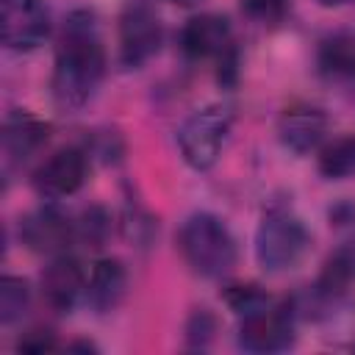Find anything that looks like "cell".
Listing matches in <instances>:
<instances>
[{"instance_id": "d4e9b609", "label": "cell", "mask_w": 355, "mask_h": 355, "mask_svg": "<svg viewBox=\"0 0 355 355\" xmlns=\"http://www.w3.org/2000/svg\"><path fill=\"white\" fill-rule=\"evenodd\" d=\"M69 349H97V347L89 341H78V344H69Z\"/></svg>"}, {"instance_id": "277c9868", "label": "cell", "mask_w": 355, "mask_h": 355, "mask_svg": "<svg viewBox=\"0 0 355 355\" xmlns=\"http://www.w3.org/2000/svg\"><path fill=\"white\" fill-rule=\"evenodd\" d=\"M230 130V111L222 105H205L194 111L178 130V144L186 164L197 172L211 169L225 147Z\"/></svg>"}, {"instance_id": "9a60e30c", "label": "cell", "mask_w": 355, "mask_h": 355, "mask_svg": "<svg viewBox=\"0 0 355 355\" xmlns=\"http://www.w3.org/2000/svg\"><path fill=\"white\" fill-rule=\"evenodd\" d=\"M319 72L330 80H355V39L347 33H333L319 47Z\"/></svg>"}, {"instance_id": "ac0fdd59", "label": "cell", "mask_w": 355, "mask_h": 355, "mask_svg": "<svg viewBox=\"0 0 355 355\" xmlns=\"http://www.w3.org/2000/svg\"><path fill=\"white\" fill-rule=\"evenodd\" d=\"M352 272H355V261H352V255H349L347 250H338V252L324 263V272H322L319 286H316L319 294H322V297H338V294L349 286Z\"/></svg>"}, {"instance_id": "5bb4252c", "label": "cell", "mask_w": 355, "mask_h": 355, "mask_svg": "<svg viewBox=\"0 0 355 355\" xmlns=\"http://www.w3.org/2000/svg\"><path fill=\"white\" fill-rule=\"evenodd\" d=\"M125 288H128L125 266L114 258H103L92 269V277L86 286V300L97 313H108L119 305V300L125 297Z\"/></svg>"}, {"instance_id": "6da1fadb", "label": "cell", "mask_w": 355, "mask_h": 355, "mask_svg": "<svg viewBox=\"0 0 355 355\" xmlns=\"http://www.w3.org/2000/svg\"><path fill=\"white\" fill-rule=\"evenodd\" d=\"M105 75V50L97 33L92 11H75L64 22V33L55 50L53 100L64 111L83 108Z\"/></svg>"}, {"instance_id": "ffe728a7", "label": "cell", "mask_w": 355, "mask_h": 355, "mask_svg": "<svg viewBox=\"0 0 355 355\" xmlns=\"http://www.w3.org/2000/svg\"><path fill=\"white\" fill-rule=\"evenodd\" d=\"M225 302L230 305V311L236 316H252L263 308L272 305V300L258 288V286H227L225 288Z\"/></svg>"}, {"instance_id": "ba28073f", "label": "cell", "mask_w": 355, "mask_h": 355, "mask_svg": "<svg viewBox=\"0 0 355 355\" xmlns=\"http://www.w3.org/2000/svg\"><path fill=\"white\" fill-rule=\"evenodd\" d=\"M291 341H294V322L288 308L283 305H269L241 319L239 344L250 352H280L291 347Z\"/></svg>"}, {"instance_id": "3957f363", "label": "cell", "mask_w": 355, "mask_h": 355, "mask_svg": "<svg viewBox=\"0 0 355 355\" xmlns=\"http://www.w3.org/2000/svg\"><path fill=\"white\" fill-rule=\"evenodd\" d=\"M308 244L305 225L286 211H269L255 230V258L263 272L294 269L308 252Z\"/></svg>"}, {"instance_id": "d6986e66", "label": "cell", "mask_w": 355, "mask_h": 355, "mask_svg": "<svg viewBox=\"0 0 355 355\" xmlns=\"http://www.w3.org/2000/svg\"><path fill=\"white\" fill-rule=\"evenodd\" d=\"M75 233L78 239L86 241V247H103L108 233H111V216L105 208L100 205H92L80 214V222L75 225Z\"/></svg>"}, {"instance_id": "cb8c5ba5", "label": "cell", "mask_w": 355, "mask_h": 355, "mask_svg": "<svg viewBox=\"0 0 355 355\" xmlns=\"http://www.w3.org/2000/svg\"><path fill=\"white\" fill-rule=\"evenodd\" d=\"M322 6H327V8H338V6H349V3H355V0H319Z\"/></svg>"}, {"instance_id": "603a6c76", "label": "cell", "mask_w": 355, "mask_h": 355, "mask_svg": "<svg viewBox=\"0 0 355 355\" xmlns=\"http://www.w3.org/2000/svg\"><path fill=\"white\" fill-rule=\"evenodd\" d=\"M17 349L19 352H47V349H55V338L50 330H31L17 341Z\"/></svg>"}, {"instance_id": "8fae6325", "label": "cell", "mask_w": 355, "mask_h": 355, "mask_svg": "<svg viewBox=\"0 0 355 355\" xmlns=\"http://www.w3.org/2000/svg\"><path fill=\"white\" fill-rule=\"evenodd\" d=\"M180 47L189 58H225L227 53H233L230 22L216 14H200L186 22Z\"/></svg>"}, {"instance_id": "7402d4cb", "label": "cell", "mask_w": 355, "mask_h": 355, "mask_svg": "<svg viewBox=\"0 0 355 355\" xmlns=\"http://www.w3.org/2000/svg\"><path fill=\"white\" fill-rule=\"evenodd\" d=\"M214 330H216L214 316H211L205 308H200V311L191 313V319H189V324H186V338H189L191 347H205V344L211 341Z\"/></svg>"}, {"instance_id": "30bf717a", "label": "cell", "mask_w": 355, "mask_h": 355, "mask_svg": "<svg viewBox=\"0 0 355 355\" xmlns=\"http://www.w3.org/2000/svg\"><path fill=\"white\" fill-rule=\"evenodd\" d=\"M86 272L80 266L78 258L72 255H55L50 261V266L42 272V294L47 300L50 308L55 311H72L78 305V300L86 294Z\"/></svg>"}, {"instance_id": "2e32d148", "label": "cell", "mask_w": 355, "mask_h": 355, "mask_svg": "<svg viewBox=\"0 0 355 355\" xmlns=\"http://www.w3.org/2000/svg\"><path fill=\"white\" fill-rule=\"evenodd\" d=\"M319 172L330 180H344L355 175V136H341L327 147H322Z\"/></svg>"}, {"instance_id": "5b68a950", "label": "cell", "mask_w": 355, "mask_h": 355, "mask_svg": "<svg viewBox=\"0 0 355 355\" xmlns=\"http://www.w3.org/2000/svg\"><path fill=\"white\" fill-rule=\"evenodd\" d=\"M50 36L44 0H0V39L8 50H36Z\"/></svg>"}, {"instance_id": "e0dca14e", "label": "cell", "mask_w": 355, "mask_h": 355, "mask_svg": "<svg viewBox=\"0 0 355 355\" xmlns=\"http://www.w3.org/2000/svg\"><path fill=\"white\" fill-rule=\"evenodd\" d=\"M28 302H31L28 280L14 277V275L0 277V322L3 324L22 319V313L28 311Z\"/></svg>"}, {"instance_id": "8992f818", "label": "cell", "mask_w": 355, "mask_h": 355, "mask_svg": "<svg viewBox=\"0 0 355 355\" xmlns=\"http://www.w3.org/2000/svg\"><path fill=\"white\" fill-rule=\"evenodd\" d=\"M161 47V22L158 14L136 0L119 17V58L125 67H141Z\"/></svg>"}, {"instance_id": "9c48e42d", "label": "cell", "mask_w": 355, "mask_h": 355, "mask_svg": "<svg viewBox=\"0 0 355 355\" xmlns=\"http://www.w3.org/2000/svg\"><path fill=\"white\" fill-rule=\"evenodd\" d=\"M86 172H89L86 153L78 147H67V150L53 153L33 172V186L44 197H69L83 186Z\"/></svg>"}, {"instance_id": "4fadbf2b", "label": "cell", "mask_w": 355, "mask_h": 355, "mask_svg": "<svg viewBox=\"0 0 355 355\" xmlns=\"http://www.w3.org/2000/svg\"><path fill=\"white\" fill-rule=\"evenodd\" d=\"M50 136V125L17 111L6 119L3 125V153H6V164H22L28 161Z\"/></svg>"}, {"instance_id": "7a4b0ae2", "label": "cell", "mask_w": 355, "mask_h": 355, "mask_svg": "<svg viewBox=\"0 0 355 355\" xmlns=\"http://www.w3.org/2000/svg\"><path fill=\"white\" fill-rule=\"evenodd\" d=\"M178 247L186 263L202 277H222L236 263V241L227 225L214 214H191L180 233Z\"/></svg>"}, {"instance_id": "52a82bcc", "label": "cell", "mask_w": 355, "mask_h": 355, "mask_svg": "<svg viewBox=\"0 0 355 355\" xmlns=\"http://www.w3.org/2000/svg\"><path fill=\"white\" fill-rule=\"evenodd\" d=\"M19 239L28 250L42 255H64L78 239L75 225L55 205H42L19 222Z\"/></svg>"}, {"instance_id": "484cf974", "label": "cell", "mask_w": 355, "mask_h": 355, "mask_svg": "<svg viewBox=\"0 0 355 355\" xmlns=\"http://www.w3.org/2000/svg\"><path fill=\"white\" fill-rule=\"evenodd\" d=\"M169 3H178V6H191V3H197V0H169Z\"/></svg>"}, {"instance_id": "44dd1931", "label": "cell", "mask_w": 355, "mask_h": 355, "mask_svg": "<svg viewBox=\"0 0 355 355\" xmlns=\"http://www.w3.org/2000/svg\"><path fill=\"white\" fill-rule=\"evenodd\" d=\"M241 8L247 17H252L255 22L263 25H275L286 17L288 11V0H241Z\"/></svg>"}, {"instance_id": "7c38bea8", "label": "cell", "mask_w": 355, "mask_h": 355, "mask_svg": "<svg viewBox=\"0 0 355 355\" xmlns=\"http://www.w3.org/2000/svg\"><path fill=\"white\" fill-rule=\"evenodd\" d=\"M277 133H280V141L297 153V155H305L311 150H316L327 133V116L322 108H313V105H294V108H286L280 122H277Z\"/></svg>"}]
</instances>
